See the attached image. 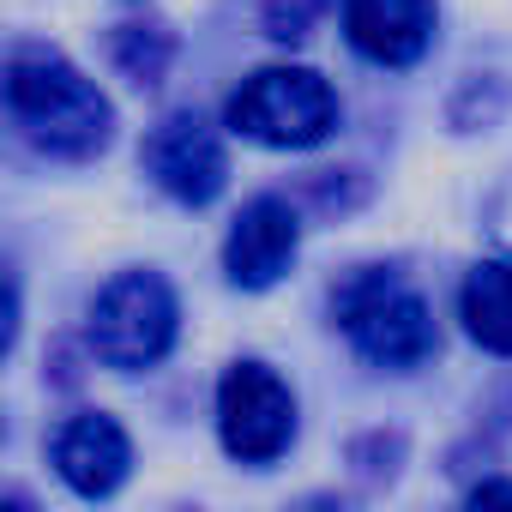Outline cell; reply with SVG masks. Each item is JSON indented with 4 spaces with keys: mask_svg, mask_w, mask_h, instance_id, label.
Masks as SVG:
<instances>
[{
    "mask_svg": "<svg viewBox=\"0 0 512 512\" xmlns=\"http://www.w3.org/2000/svg\"><path fill=\"white\" fill-rule=\"evenodd\" d=\"M7 109H13V127L37 151L67 157V163L97 157L109 145V133H115L109 97L61 49H43V43L13 49V61H7Z\"/></svg>",
    "mask_w": 512,
    "mask_h": 512,
    "instance_id": "6da1fadb",
    "label": "cell"
},
{
    "mask_svg": "<svg viewBox=\"0 0 512 512\" xmlns=\"http://www.w3.org/2000/svg\"><path fill=\"white\" fill-rule=\"evenodd\" d=\"M332 320L344 326V338L374 362V368H422L440 350L434 314L428 302L392 272V266H356L338 296H332Z\"/></svg>",
    "mask_w": 512,
    "mask_h": 512,
    "instance_id": "7a4b0ae2",
    "label": "cell"
},
{
    "mask_svg": "<svg viewBox=\"0 0 512 512\" xmlns=\"http://www.w3.org/2000/svg\"><path fill=\"white\" fill-rule=\"evenodd\" d=\"M229 133L253 139V145H272V151H308L338 127V97L314 67H260L247 73L223 109Z\"/></svg>",
    "mask_w": 512,
    "mask_h": 512,
    "instance_id": "3957f363",
    "label": "cell"
},
{
    "mask_svg": "<svg viewBox=\"0 0 512 512\" xmlns=\"http://www.w3.org/2000/svg\"><path fill=\"white\" fill-rule=\"evenodd\" d=\"M175 332H181V302L145 266L115 272L91 302V350H97V362H109L121 374L157 368L175 350Z\"/></svg>",
    "mask_w": 512,
    "mask_h": 512,
    "instance_id": "277c9868",
    "label": "cell"
},
{
    "mask_svg": "<svg viewBox=\"0 0 512 512\" xmlns=\"http://www.w3.org/2000/svg\"><path fill=\"white\" fill-rule=\"evenodd\" d=\"M217 440L241 464H272L296 440V398L266 362H229L217 380Z\"/></svg>",
    "mask_w": 512,
    "mask_h": 512,
    "instance_id": "5b68a950",
    "label": "cell"
},
{
    "mask_svg": "<svg viewBox=\"0 0 512 512\" xmlns=\"http://www.w3.org/2000/svg\"><path fill=\"white\" fill-rule=\"evenodd\" d=\"M139 163H145V175H151L169 199H181V205H211V199L223 193V181H229L223 139H217V127H211L199 109H169V115L145 133Z\"/></svg>",
    "mask_w": 512,
    "mask_h": 512,
    "instance_id": "8992f818",
    "label": "cell"
},
{
    "mask_svg": "<svg viewBox=\"0 0 512 512\" xmlns=\"http://www.w3.org/2000/svg\"><path fill=\"white\" fill-rule=\"evenodd\" d=\"M296 247H302V217L290 199L278 193H260V199H247L223 235V278L235 290H272L290 260H296Z\"/></svg>",
    "mask_w": 512,
    "mask_h": 512,
    "instance_id": "52a82bcc",
    "label": "cell"
},
{
    "mask_svg": "<svg viewBox=\"0 0 512 512\" xmlns=\"http://www.w3.org/2000/svg\"><path fill=\"white\" fill-rule=\"evenodd\" d=\"M49 458H55V470H61V482H67L73 494L103 500V494H115V488L127 482V470H133V440H127V428H121L115 416L79 410V416H67V422L55 428Z\"/></svg>",
    "mask_w": 512,
    "mask_h": 512,
    "instance_id": "ba28073f",
    "label": "cell"
},
{
    "mask_svg": "<svg viewBox=\"0 0 512 512\" xmlns=\"http://www.w3.org/2000/svg\"><path fill=\"white\" fill-rule=\"evenodd\" d=\"M344 37L380 67H416L434 43V0H344Z\"/></svg>",
    "mask_w": 512,
    "mask_h": 512,
    "instance_id": "9c48e42d",
    "label": "cell"
},
{
    "mask_svg": "<svg viewBox=\"0 0 512 512\" xmlns=\"http://www.w3.org/2000/svg\"><path fill=\"white\" fill-rule=\"evenodd\" d=\"M458 320L488 356H512V260H482L464 272Z\"/></svg>",
    "mask_w": 512,
    "mask_h": 512,
    "instance_id": "30bf717a",
    "label": "cell"
},
{
    "mask_svg": "<svg viewBox=\"0 0 512 512\" xmlns=\"http://www.w3.org/2000/svg\"><path fill=\"white\" fill-rule=\"evenodd\" d=\"M109 61H115V73L127 85L151 91L169 73V61H175V31L163 19H127V25L109 31Z\"/></svg>",
    "mask_w": 512,
    "mask_h": 512,
    "instance_id": "8fae6325",
    "label": "cell"
},
{
    "mask_svg": "<svg viewBox=\"0 0 512 512\" xmlns=\"http://www.w3.org/2000/svg\"><path fill=\"white\" fill-rule=\"evenodd\" d=\"M326 7L332 0H260V25H266L272 43H302V37H314Z\"/></svg>",
    "mask_w": 512,
    "mask_h": 512,
    "instance_id": "7c38bea8",
    "label": "cell"
},
{
    "mask_svg": "<svg viewBox=\"0 0 512 512\" xmlns=\"http://www.w3.org/2000/svg\"><path fill=\"white\" fill-rule=\"evenodd\" d=\"M494 500H512V482H476L470 488V506H494Z\"/></svg>",
    "mask_w": 512,
    "mask_h": 512,
    "instance_id": "4fadbf2b",
    "label": "cell"
},
{
    "mask_svg": "<svg viewBox=\"0 0 512 512\" xmlns=\"http://www.w3.org/2000/svg\"><path fill=\"white\" fill-rule=\"evenodd\" d=\"M494 229H500V241L512 247V205H494Z\"/></svg>",
    "mask_w": 512,
    "mask_h": 512,
    "instance_id": "5bb4252c",
    "label": "cell"
}]
</instances>
